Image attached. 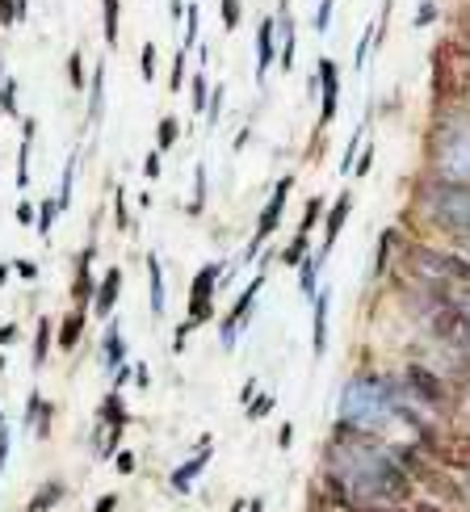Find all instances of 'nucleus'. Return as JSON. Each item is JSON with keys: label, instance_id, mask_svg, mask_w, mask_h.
<instances>
[{"label": "nucleus", "instance_id": "37", "mask_svg": "<svg viewBox=\"0 0 470 512\" xmlns=\"http://www.w3.org/2000/svg\"><path fill=\"white\" fill-rule=\"evenodd\" d=\"M0 110L17 114V80H5V89H0Z\"/></svg>", "mask_w": 470, "mask_h": 512}, {"label": "nucleus", "instance_id": "49", "mask_svg": "<svg viewBox=\"0 0 470 512\" xmlns=\"http://www.w3.org/2000/svg\"><path fill=\"white\" fill-rule=\"evenodd\" d=\"M370 164H374V147H366V152H361V160H357V177H366V173H370Z\"/></svg>", "mask_w": 470, "mask_h": 512}, {"label": "nucleus", "instance_id": "26", "mask_svg": "<svg viewBox=\"0 0 470 512\" xmlns=\"http://www.w3.org/2000/svg\"><path fill=\"white\" fill-rule=\"evenodd\" d=\"M101 97H105V63L97 68V76H93V89H89V118H93V122L101 118Z\"/></svg>", "mask_w": 470, "mask_h": 512}, {"label": "nucleus", "instance_id": "8", "mask_svg": "<svg viewBox=\"0 0 470 512\" xmlns=\"http://www.w3.org/2000/svg\"><path fill=\"white\" fill-rule=\"evenodd\" d=\"M219 265H206L198 277H194V286H189V324H206L210 315H215V282H219Z\"/></svg>", "mask_w": 470, "mask_h": 512}, {"label": "nucleus", "instance_id": "28", "mask_svg": "<svg viewBox=\"0 0 470 512\" xmlns=\"http://www.w3.org/2000/svg\"><path fill=\"white\" fill-rule=\"evenodd\" d=\"M177 135H181L177 118H160V131H156V147H160V152H168V147L177 143Z\"/></svg>", "mask_w": 470, "mask_h": 512}, {"label": "nucleus", "instance_id": "7", "mask_svg": "<svg viewBox=\"0 0 470 512\" xmlns=\"http://www.w3.org/2000/svg\"><path fill=\"white\" fill-rule=\"evenodd\" d=\"M441 168L445 173H458L454 181L470 177V126H454L450 135H441Z\"/></svg>", "mask_w": 470, "mask_h": 512}, {"label": "nucleus", "instance_id": "18", "mask_svg": "<svg viewBox=\"0 0 470 512\" xmlns=\"http://www.w3.org/2000/svg\"><path fill=\"white\" fill-rule=\"evenodd\" d=\"M328 290H315V353H324L328 345Z\"/></svg>", "mask_w": 470, "mask_h": 512}, {"label": "nucleus", "instance_id": "23", "mask_svg": "<svg viewBox=\"0 0 470 512\" xmlns=\"http://www.w3.org/2000/svg\"><path fill=\"white\" fill-rule=\"evenodd\" d=\"M30 424L38 429V437H51V408L42 403V395H30Z\"/></svg>", "mask_w": 470, "mask_h": 512}, {"label": "nucleus", "instance_id": "55", "mask_svg": "<svg viewBox=\"0 0 470 512\" xmlns=\"http://www.w3.org/2000/svg\"><path fill=\"white\" fill-rule=\"evenodd\" d=\"M168 13H173V21L185 17V0H168Z\"/></svg>", "mask_w": 470, "mask_h": 512}, {"label": "nucleus", "instance_id": "41", "mask_svg": "<svg viewBox=\"0 0 470 512\" xmlns=\"http://www.w3.org/2000/svg\"><path fill=\"white\" fill-rule=\"evenodd\" d=\"M269 408H273V395H261V399H256L252 408H248V416H252V420H261V416H265Z\"/></svg>", "mask_w": 470, "mask_h": 512}, {"label": "nucleus", "instance_id": "3", "mask_svg": "<svg viewBox=\"0 0 470 512\" xmlns=\"http://www.w3.org/2000/svg\"><path fill=\"white\" fill-rule=\"evenodd\" d=\"M387 416H395V399L387 391V382L382 378H357L349 382L345 391V403H340V420L353 424V429H378V424H387Z\"/></svg>", "mask_w": 470, "mask_h": 512}, {"label": "nucleus", "instance_id": "14", "mask_svg": "<svg viewBox=\"0 0 470 512\" xmlns=\"http://www.w3.org/2000/svg\"><path fill=\"white\" fill-rule=\"evenodd\" d=\"M118 294H122V269H110V273H105V282L97 286V294H93V311L105 319L118 307Z\"/></svg>", "mask_w": 470, "mask_h": 512}, {"label": "nucleus", "instance_id": "17", "mask_svg": "<svg viewBox=\"0 0 470 512\" xmlns=\"http://www.w3.org/2000/svg\"><path fill=\"white\" fill-rule=\"evenodd\" d=\"M80 336H84V307L68 311V319L59 324V345H63V349H76Z\"/></svg>", "mask_w": 470, "mask_h": 512}, {"label": "nucleus", "instance_id": "61", "mask_svg": "<svg viewBox=\"0 0 470 512\" xmlns=\"http://www.w3.org/2000/svg\"><path fill=\"white\" fill-rule=\"evenodd\" d=\"M0 68H5V59H0Z\"/></svg>", "mask_w": 470, "mask_h": 512}, {"label": "nucleus", "instance_id": "44", "mask_svg": "<svg viewBox=\"0 0 470 512\" xmlns=\"http://www.w3.org/2000/svg\"><path fill=\"white\" fill-rule=\"evenodd\" d=\"M219 110H223V84H219L215 93H210V114H206V118H210V122H219Z\"/></svg>", "mask_w": 470, "mask_h": 512}, {"label": "nucleus", "instance_id": "42", "mask_svg": "<svg viewBox=\"0 0 470 512\" xmlns=\"http://www.w3.org/2000/svg\"><path fill=\"white\" fill-rule=\"evenodd\" d=\"M181 84H185V51L173 59V93L181 89Z\"/></svg>", "mask_w": 470, "mask_h": 512}, {"label": "nucleus", "instance_id": "9", "mask_svg": "<svg viewBox=\"0 0 470 512\" xmlns=\"http://www.w3.org/2000/svg\"><path fill=\"white\" fill-rule=\"evenodd\" d=\"M319 89H324V105H319V131H324L340 110V68L332 59H319Z\"/></svg>", "mask_w": 470, "mask_h": 512}, {"label": "nucleus", "instance_id": "60", "mask_svg": "<svg viewBox=\"0 0 470 512\" xmlns=\"http://www.w3.org/2000/svg\"><path fill=\"white\" fill-rule=\"evenodd\" d=\"M0 370H5V361H0Z\"/></svg>", "mask_w": 470, "mask_h": 512}, {"label": "nucleus", "instance_id": "57", "mask_svg": "<svg viewBox=\"0 0 470 512\" xmlns=\"http://www.w3.org/2000/svg\"><path fill=\"white\" fill-rule=\"evenodd\" d=\"M462 38H466V42H470V9H466V13H462Z\"/></svg>", "mask_w": 470, "mask_h": 512}, {"label": "nucleus", "instance_id": "62", "mask_svg": "<svg viewBox=\"0 0 470 512\" xmlns=\"http://www.w3.org/2000/svg\"><path fill=\"white\" fill-rule=\"evenodd\" d=\"M466 252H470V248H466Z\"/></svg>", "mask_w": 470, "mask_h": 512}, {"label": "nucleus", "instance_id": "58", "mask_svg": "<svg viewBox=\"0 0 470 512\" xmlns=\"http://www.w3.org/2000/svg\"><path fill=\"white\" fill-rule=\"evenodd\" d=\"M9 282V265H0V286H5Z\"/></svg>", "mask_w": 470, "mask_h": 512}, {"label": "nucleus", "instance_id": "5", "mask_svg": "<svg viewBox=\"0 0 470 512\" xmlns=\"http://www.w3.org/2000/svg\"><path fill=\"white\" fill-rule=\"evenodd\" d=\"M429 324H433V332L445 340V345L470 353V315L466 311H458V307H450V303H441L437 298V307L429 311Z\"/></svg>", "mask_w": 470, "mask_h": 512}, {"label": "nucleus", "instance_id": "22", "mask_svg": "<svg viewBox=\"0 0 470 512\" xmlns=\"http://www.w3.org/2000/svg\"><path fill=\"white\" fill-rule=\"evenodd\" d=\"M118 0H101V17H105V47H118Z\"/></svg>", "mask_w": 470, "mask_h": 512}, {"label": "nucleus", "instance_id": "20", "mask_svg": "<svg viewBox=\"0 0 470 512\" xmlns=\"http://www.w3.org/2000/svg\"><path fill=\"white\" fill-rule=\"evenodd\" d=\"M147 277H152V315H164V269L156 256H147Z\"/></svg>", "mask_w": 470, "mask_h": 512}, {"label": "nucleus", "instance_id": "45", "mask_svg": "<svg viewBox=\"0 0 470 512\" xmlns=\"http://www.w3.org/2000/svg\"><path fill=\"white\" fill-rule=\"evenodd\" d=\"M114 219H118V227L131 223V219H126V194H122V189H118V198H114Z\"/></svg>", "mask_w": 470, "mask_h": 512}, {"label": "nucleus", "instance_id": "50", "mask_svg": "<svg viewBox=\"0 0 470 512\" xmlns=\"http://www.w3.org/2000/svg\"><path fill=\"white\" fill-rule=\"evenodd\" d=\"M118 508V496H101L97 504H93V512H114Z\"/></svg>", "mask_w": 470, "mask_h": 512}, {"label": "nucleus", "instance_id": "40", "mask_svg": "<svg viewBox=\"0 0 470 512\" xmlns=\"http://www.w3.org/2000/svg\"><path fill=\"white\" fill-rule=\"evenodd\" d=\"M68 80H72V89H80L84 84V72H80V55L72 51V59H68Z\"/></svg>", "mask_w": 470, "mask_h": 512}, {"label": "nucleus", "instance_id": "39", "mask_svg": "<svg viewBox=\"0 0 470 512\" xmlns=\"http://www.w3.org/2000/svg\"><path fill=\"white\" fill-rule=\"evenodd\" d=\"M194 110H198V114H206V72H198V76H194Z\"/></svg>", "mask_w": 470, "mask_h": 512}, {"label": "nucleus", "instance_id": "47", "mask_svg": "<svg viewBox=\"0 0 470 512\" xmlns=\"http://www.w3.org/2000/svg\"><path fill=\"white\" fill-rule=\"evenodd\" d=\"M13 269L26 277V282H34V277H38V265H34V261H13Z\"/></svg>", "mask_w": 470, "mask_h": 512}, {"label": "nucleus", "instance_id": "6", "mask_svg": "<svg viewBox=\"0 0 470 512\" xmlns=\"http://www.w3.org/2000/svg\"><path fill=\"white\" fill-rule=\"evenodd\" d=\"M290 189H294V177H282L277 181V189H273V198H269V206L261 210V219H256V231H252V244H248V256H256L265 248V240L277 231V223H282V210H286V198H290Z\"/></svg>", "mask_w": 470, "mask_h": 512}, {"label": "nucleus", "instance_id": "53", "mask_svg": "<svg viewBox=\"0 0 470 512\" xmlns=\"http://www.w3.org/2000/svg\"><path fill=\"white\" fill-rule=\"evenodd\" d=\"M118 471L131 475V471H135V454H118Z\"/></svg>", "mask_w": 470, "mask_h": 512}, {"label": "nucleus", "instance_id": "12", "mask_svg": "<svg viewBox=\"0 0 470 512\" xmlns=\"http://www.w3.org/2000/svg\"><path fill=\"white\" fill-rule=\"evenodd\" d=\"M349 210H353V194H340L336 198V206L328 210V227H324V248H319V261L332 252V244H336V236L345 231V219H349Z\"/></svg>", "mask_w": 470, "mask_h": 512}, {"label": "nucleus", "instance_id": "30", "mask_svg": "<svg viewBox=\"0 0 470 512\" xmlns=\"http://www.w3.org/2000/svg\"><path fill=\"white\" fill-rule=\"evenodd\" d=\"M105 361H110V370L122 366V336H118V328L105 332Z\"/></svg>", "mask_w": 470, "mask_h": 512}, {"label": "nucleus", "instance_id": "56", "mask_svg": "<svg viewBox=\"0 0 470 512\" xmlns=\"http://www.w3.org/2000/svg\"><path fill=\"white\" fill-rule=\"evenodd\" d=\"M5 458H9V433H0V466H5Z\"/></svg>", "mask_w": 470, "mask_h": 512}, {"label": "nucleus", "instance_id": "52", "mask_svg": "<svg viewBox=\"0 0 470 512\" xmlns=\"http://www.w3.org/2000/svg\"><path fill=\"white\" fill-rule=\"evenodd\" d=\"M17 223H34V206H30V202L17 206Z\"/></svg>", "mask_w": 470, "mask_h": 512}, {"label": "nucleus", "instance_id": "36", "mask_svg": "<svg viewBox=\"0 0 470 512\" xmlns=\"http://www.w3.org/2000/svg\"><path fill=\"white\" fill-rule=\"evenodd\" d=\"M59 215V202H42V215H38V236H51V223Z\"/></svg>", "mask_w": 470, "mask_h": 512}, {"label": "nucleus", "instance_id": "32", "mask_svg": "<svg viewBox=\"0 0 470 512\" xmlns=\"http://www.w3.org/2000/svg\"><path fill=\"white\" fill-rule=\"evenodd\" d=\"M72 177H76V160H68V168H63V185H59V210H68V202H72Z\"/></svg>", "mask_w": 470, "mask_h": 512}, {"label": "nucleus", "instance_id": "4", "mask_svg": "<svg viewBox=\"0 0 470 512\" xmlns=\"http://www.w3.org/2000/svg\"><path fill=\"white\" fill-rule=\"evenodd\" d=\"M424 454L433 462H441L445 471H466L470 475V433H437L424 429Z\"/></svg>", "mask_w": 470, "mask_h": 512}, {"label": "nucleus", "instance_id": "43", "mask_svg": "<svg viewBox=\"0 0 470 512\" xmlns=\"http://www.w3.org/2000/svg\"><path fill=\"white\" fill-rule=\"evenodd\" d=\"M433 17H437V5H433V0H424V5H420V13H416V26H429Z\"/></svg>", "mask_w": 470, "mask_h": 512}, {"label": "nucleus", "instance_id": "11", "mask_svg": "<svg viewBox=\"0 0 470 512\" xmlns=\"http://www.w3.org/2000/svg\"><path fill=\"white\" fill-rule=\"evenodd\" d=\"M261 286H265V277H261V273H256V277H252V282H248V290H244L240 298H235V307H231V315L223 319V345H227V349L235 345V328H240V324H244V315L252 311V303H256V294H261Z\"/></svg>", "mask_w": 470, "mask_h": 512}, {"label": "nucleus", "instance_id": "10", "mask_svg": "<svg viewBox=\"0 0 470 512\" xmlns=\"http://www.w3.org/2000/svg\"><path fill=\"white\" fill-rule=\"evenodd\" d=\"M408 387L429 403V408H445L450 403V391H445V382L437 378V374H429L424 366H408Z\"/></svg>", "mask_w": 470, "mask_h": 512}, {"label": "nucleus", "instance_id": "25", "mask_svg": "<svg viewBox=\"0 0 470 512\" xmlns=\"http://www.w3.org/2000/svg\"><path fill=\"white\" fill-rule=\"evenodd\" d=\"M47 349H51V324L47 319H38V336H34V366L38 370L47 366Z\"/></svg>", "mask_w": 470, "mask_h": 512}, {"label": "nucleus", "instance_id": "13", "mask_svg": "<svg viewBox=\"0 0 470 512\" xmlns=\"http://www.w3.org/2000/svg\"><path fill=\"white\" fill-rule=\"evenodd\" d=\"M273 34H277V21L265 17L261 30H256V80H265L273 68Z\"/></svg>", "mask_w": 470, "mask_h": 512}, {"label": "nucleus", "instance_id": "24", "mask_svg": "<svg viewBox=\"0 0 470 512\" xmlns=\"http://www.w3.org/2000/svg\"><path fill=\"white\" fill-rule=\"evenodd\" d=\"M315 269H319V256H303L298 261V286H303L307 298H315Z\"/></svg>", "mask_w": 470, "mask_h": 512}, {"label": "nucleus", "instance_id": "1", "mask_svg": "<svg viewBox=\"0 0 470 512\" xmlns=\"http://www.w3.org/2000/svg\"><path fill=\"white\" fill-rule=\"evenodd\" d=\"M328 492L345 508H370V504H408L412 500V479L391 458L382 445L353 424H336L332 441V475Z\"/></svg>", "mask_w": 470, "mask_h": 512}, {"label": "nucleus", "instance_id": "46", "mask_svg": "<svg viewBox=\"0 0 470 512\" xmlns=\"http://www.w3.org/2000/svg\"><path fill=\"white\" fill-rule=\"evenodd\" d=\"M143 173H147V177H160V147H156V152L143 160Z\"/></svg>", "mask_w": 470, "mask_h": 512}, {"label": "nucleus", "instance_id": "35", "mask_svg": "<svg viewBox=\"0 0 470 512\" xmlns=\"http://www.w3.org/2000/svg\"><path fill=\"white\" fill-rule=\"evenodd\" d=\"M185 47H198V5H185Z\"/></svg>", "mask_w": 470, "mask_h": 512}, {"label": "nucleus", "instance_id": "27", "mask_svg": "<svg viewBox=\"0 0 470 512\" xmlns=\"http://www.w3.org/2000/svg\"><path fill=\"white\" fill-rule=\"evenodd\" d=\"M101 416L110 420V424H118V429H126V412H122V395H118V391H114V395H105Z\"/></svg>", "mask_w": 470, "mask_h": 512}, {"label": "nucleus", "instance_id": "31", "mask_svg": "<svg viewBox=\"0 0 470 512\" xmlns=\"http://www.w3.org/2000/svg\"><path fill=\"white\" fill-rule=\"evenodd\" d=\"M59 496H63V487H59V483H47V487H42V492L34 496V504H30V512H47V508H51V504H55Z\"/></svg>", "mask_w": 470, "mask_h": 512}, {"label": "nucleus", "instance_id": "34", "mask_svg": "<svg viewBox=\"0 0 470 512\" xmlns=\"http://www.w3.org/2000/svg\"><path fill=\"white\" fill-rule=\"evenodd\" d=\"M139 76H143V80H156V47H152V42H143V55H139Z\"/></svg>", "mask_w": 470, "mask_h": 512}, {"label": "nucleus", "instance_id": "51", "mask_svg": "<svg viewBox=\"0 0 470 512\" xmlns=\"http://www.w3.org/2000/svg\"><path fill=\"white\" fill-rule=\"evenodd\" d=\"M13 9H17V0H0V21H5V26L13 21Z\"/></svg>", "mask_w": 470, "mask_h": 512}, {"label": "nucleus", "instance_id": "48", "mask_svg": "<svg viewBox=\"0 0 470 512\" xmlns=\"http://www.w3.org/2000/svg\"><path fill=\"white\" fill-rule=\"evenodd\" d=\"M357 512H412L408 504H370V508H357Z\"/></svg>", "mask_w": 470, "mask_h": 512}, {"label": "nucleus", "instance_id": "59", "mask_svg": "<svg viewBox=\"0 0 470 512\" xmlns=\"http://www.w3.org/2000/svg\"><path fill=\"white\" fill-rule=\"evenodd\" d=\"M248 512H265V504H261V500H252V508H248Z\"/></svg>", "mask_w": 470, "mask_h": 512}, {"label": "nucleus", "instance_id": "19", "mask_svg": "<svg viewBox=\"0 0 470 512\" xmlns=\"http://www.w3.org/2000/svg\"><path fill=\"white\" fill-rule=\"evenodd\" d=\"M89 265H93V248H84L80 265H76V298H80V303H84V298H93V273H89Z\"/></svg>", "mask_w": 470, "mask_h": 512}, {"label": "nucleus", "instance_id": "33", "mask_svg": "<svg viewBox=\"0 0 470 512\" xmlns=\"http://www.w3.org/2000/svg\"><path fill=\"white\" fill-rule=\"evenodd\" d=\"M219 5H223V30L231 34V30H240V0H219Z\"/></svg>", "mask_w": 470, "mask_h": 512}, {"label": "nucleus", "instance_id": "29", "mask_svg": "<svg viewBox=\"0 0 470 512\" xmlns=\"http://www.w3.org/2000/svg\"><path fill=\"white\" fill-rule=\"evenodd\" d=\"M307 236H311V231L298 227V236H294V240H290V248L282 252V261H286V265H298V261L307 256Z\"/></svg>", "mask_w": 470, "mask_h": 512}, {"label": "nucleus", "instance_id": "21", "mask_svg": "<svg viewBox=\"0 0 470 512\" xmlns=\"http://www.w3.org/2000/svg\"><path fill=\"white\" fill-rule=\"evenodd\" d=\"M277 30H282V68L290 72L294 68V21H290L286 9H282V17H277Z\"/></svg>", "mask_w": 470, "mask_h": 512}, {"label": "nucleus", "instance_id": "16", "mask_svg": "<svg viewBox=\"0 0 470 512\" xmlns=\"http://www.w3.org/2000/svg\"><path fill=\"white\" fill-rule=\"evenodd\" d=\"M30 139H34V118L21 122V152H17V185H30Z\"/></svg>", "mask_w": 470, "mask_h": 512}, {"label": "nucleus", "instance_id": "2", "mask_svg": "<svg viewBox=\"0 0 470 512\" xmlns=\"http://www.w3.org/2000/svg\"><path fill=\"white\" fill-rule=\"evenodd\" d=\"M420 206L445 236L470 248V181L454 177H433L420 185Z\"/></svg>", "mask_w": 470, "mask_h": 512}, {"label": "nucleus", "instance_id": "15", "mask_svg": "<svg viewBox=\"0 0 470 512\" xmlns=\"http://www.w3.org/2000/svg\"><path fill=\"white\" fill-rule=\"evenodd\" d=\"M206 462H210V441H206V450H202L198 458H189L181 471H173V487H177V492H189V483H194V479L206 471Z\"/></svg>", "mask_w": 470, "mask_h": 512}, {"label": "nucleus", "instance_id": "54", "mask_svg": "<svg viewBox=\"0 0 470 512\" xmlns=\"http://www.w3.org/2000/svg\"><path fill=\"white\" fill-rule=\"evenodd\" d=\"M17 340V328L13 324H0V345H13Z\"/></svg>", "mask_w": 470, "mask_h": 512}, {"label": "nucleus", "instance_id": "38", "mask_svg": "<svg viewBox=\"0 0 470 512\" xmlns=\"http://www.w3.org/2000/svg\"><path fill=\"white\" fill-rule=\"evenodd\" d=\"M328 26H332V0H319V13H315V30H319V34H328Z\"/></svg>", "mask_w": 470, "mask_h": 512}]
</instances>
